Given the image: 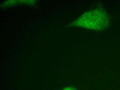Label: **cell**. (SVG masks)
<instances>
[{
    "mask_svg": "<svg viewBox=\"0 0 120 90\" xmlns=\"http://www.w3.org/2000/svg\"><path fill=\"white\" fill-rule=\"evenodd\" d=\"M109 20L107 15L101 11L88 12L79 18L78 25L89 29L100 30L108 25Z\"/></svg>",
    "mask_w": 120,
    "mask_h": 90,
    "instance_id": "1",
    "label": "cell"
},
{
    "mask_svg": "<svg viewBox=\"0 0 120 90\" xmlns=\"http://www.w3.org/2000/svg\"><path fill=\"white\" fill-rule=\"evenodd\" d=\"M63 90H76L74 88H72L71 87H68L66 88L65 89H64Z\"/></svg>",
    "mask_w": 120,
    "mask_h": 90,
    "instance_id": "2",
    "label": "cell"
}]
</instances>
